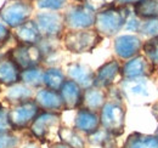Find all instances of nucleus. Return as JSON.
Listing matches in <instances>:
<instances>
[{"mask_svg": "<svg viewBox=\"0 0 158 148\" xmlns=\"http://www.w3.org/2000/svg\"><path fill=\"white\" fill-rule=\"evenodd\" d=\"M129 14V10L124 6L100 10L95 17V31L101 37H113L124 28Z\"/></svg>", "mask_w": 158, "mask_h": 148, "instance_id": "f257e3e1", "label": "nucleus"}, {"mask_svg": "<svg viewBox=\"0 0 158 148\" xmlns=\"http://www.w3.org/2000/svg\"><path fill=\"white\" fill-rule=\"evenodd\" d=\"M100 126L112 136L123 134L125 126V109L123 105L116 100H106L100 109Z\"/></svg>", "mask_w": 158, "mask_h": 148, "instance_id": "f03ea898", "label": "nucleus"}, {"mask_svg": "<svg viewBox=\"0 0 158 148\" xmlns=\"http://www.w3.org/2000/svg\"><path fill=\"white\" fill-rule=\"evenodd\" d=\"M34 7L28 0H6L0 7V19L10 28L15 29L31 19Z\"/></svg>", "mask_w": 158, "mask_h": 148, "instance_id": "7ed1b4c3", "label": "nucleus"}, {"mask_svg": "<svg viewBox=\"0 0 158 148\" xmlns=\"http://www.w3.org/2000/svg\"><path fill=\"white\" fill-rule=\"evenodd\" d=\"M102 40V37L95 29L69 31L63 37L64 47L73 54L91 52Z\"/></svg>", "mask_w": 158, "mask_h": 148, "instance_id": "20e7f679", "label": "nucleus"}, {"mask_svg": "<svg viewBox=\"0 0 158 148\" xmlns=\"http://www.w3.org/2000/svg\"><path fill=\"white\" fill-rule=\"evenodd\" d=\"M64 26L69 31L90 29L95 24L96 10L89 4H80L71 6L63 15Z\"/></svg>", "mask_w": 158, "mask_h": 148, "instance_id": "39448f33", "label": "nucleus"}, {"mask_svg": "<svg viewBox=\"0 0 158 148\" xmlns=\"http://www.w3.org/2000/svg\"><path fill=\"white\" fill-rule=\"evenodd\" d=\"M39 111L40 108L34 100H28L12 106V108L7 113L12 130H22L31 126L35 117L39 114Z\"/></svg>", "mask_w": 158, "mask_h": 148, "instance_id": "423d86ee", "label": "nucleus"}, {"mask_svg": "<svg viewBox=\"0 0 158 148\" xmlns=\"http://www.w3.org/2000/svg\"><path fill=\"white\" fill-rule=\"evenodd\" d=\"M34 23L41 38H57L64 31V17L56 11L39 12L34 17Z\"/></svg>", "mask_w": 158, "mask_h": 148, "instance_id": "0eeeda50", "label": "nucleus"}, {"mask_svg": "<svg viewBox=\"0 0 158 148\" xmlns=\"http://www.w3.org/2000/svg\"><path fill=\"white\" fill-rule=\"evenodd\" d=\"M7 57L11 58V61L22 71L38 67L43 60L41 51L38 45H23L19 44L16 47L10 50Z\"/></svg>", "mask_w": 158, "mask_h": 148, "instance_id": "6e6552de", "label": "nucleus"}, {"mask_svg": "<svg viewBox=\"0 0 158 148\" xmlns=\"http://www.w3.org/2000/svg\"><path fill=\"white\" fill-rule=\"evenodd\" d=\"M29 129L35 138L44 140L54 131V129H60V114L54 112H43L35 117Z\"/></svg>", "mask_w": 158, "mask_h": 148, "instance_id": "1a4fd4ad", "label": "nucleus"}, {"mask_svg": "<svg viewBox=\"0 0 158 148\" xmlns=\"http://www.w3.org/2000/svg\"><path fill=\"white\" fill-rule=\"evenodd\" d=\"M153 72L152 64L147 61L145 56H135L128 60L123 67H120V75L124 79H138L147 78Z\"/></svg>", "mask_w": 158, "mask_h": 148, "instance_id": "9d476101", "label": "nucleus"}, {"mask_svg": "<svg viewBox=\"0 0 158 148\" xmlns=\"http://www.w3.org/2000/svg\"><path fill=\"white\" fill-rule=\"evenodd\" d=\"M120 90L129 101L135 103H142L150 97V90L146 78L124 79L120 84Z\"/></svg>", "mask_w": 158, "mask_h": 148, "instance_id": "9b49d317", "label": "nucleus"}, {"mask_svg": "<svg viewBox=\"0 0 158 148\" xmlns=\"http://www.w3.org/2000/svg\"><path fill=\"white\" fill-rule=\"evenodd\" d=\"M142 47L140 38L133 34L119 35L114 40V51L116 55L122 60H130L138 56Z\"/></svg>", "mask_w": 158, "mask_h": 148, "instance_id": "f8f14e48", "label": "nucleus"}, {"mask_svg": "<svg viewBox=\"0 0 158 148\" xmlns=\"http://www.w3.org/2000/svg\"><path fill=\"white\" fill-rule=\"evenodd\" d=\"M120 75V64L118 61L111 60L106 63H103L98 72L95 73V80H94V86L100 89H106L112 86L117 78Z\"/></svg>", "mask_w": 158, "mask_h": 148, "instance_id": "ddd939ff", "label": "nucleus"}, {"mask_svg": "<svg viewBox=\"0 0 158 148\" xmlns=\"http://www.w3.org/2000/svg\"><path fill=\"white\" fill-rule=\"evenodd\" d=\"M67 75L69 80H73L81 89H89L94 86L95 73L90 67L81 63H69L67 66Z\"/></svg>", "mask_w": 158, "mask_h": 148, "instance_id": "4468645a", "label": "nucleus"}, {"mask_svg": "<svg viewBox=\"0 0 158 148\" xmlns=\"http://www.w3.org/2000/svg\"><path fill=\"white\" fill-rule=\"evenodd\" d=\"M35 103L38 105L40 109H44V112H54L57 113L64 109L62 98L60 96L59 91L49 90V89H40L35 93L34 97Z\"/></svg>", "mask_w": 158, "mask_h": 148, "instance_id": "2eb2a0df", "label": "nucleus"}, {"mask_svg": "<svg viewBox=\"0 0 158 148\" xmlns=\"http://www.w3.org/2000/svg\"><path fill=\"white\" fill-rule=\"evenodd\" d=\"M64 109H76L81 106L83 90L73 80H66L59 90Z\"/></svg>", "mask_w": 158, "mask_h": 148, "instance_id": "dca6fc26", "label": "nucleus"}, {"mask_svg": "<svg viewBox=\"0 0 158 148\" xmlns=\"http://www.w3.org/2000/svg\"><path fill=\"white\" fill-rule=\"evenodd\" d=\"M74 129L84 134H93L100 129V117L98 113L88 109H79L74 118Z\"/></svg>", "mask_w": 158, "mask_h": 148, "instance_id": "f3484780", "label": "nucleus"}, {"mask_svg": "<svg viewBox=\"0 0 158 148\" xmlns=\"http://www.w3.org/2000/svg\"><path fill=\"white\" fill-rule=\"evenodd\" d=\"M14 34L19 44L23 45H38L41 40L39 31L33 19H28L14 29Z\"/></svg>", "mask_w": 158, "mask_h": 148, "instance_id": "a211bd4d", "label": "nucleus"}, {"mask_svg": "<svg viewBox=\"0 0 158 148\" xmlns=\"http://www.w3.org/2000/svg\"><path fill=\"white\" fill-rule=\"evenodd\" d=\"M106 100H107V95L102 89L91 86L84 90L81 97V106L84 109L98 113L105 105Z\"/></svg>", "mask_w": 158, "mask_h": 148, "instance_id": "6ab92c4d", "label": "nucleus"}, {"mask_svg": "<svg viewBox=\"0 0 158 148\" xmlns=\"http://www.w3.org/2000/svg\"><path fill=\"white\" fill-rule=\"evenodd\" d=\"M21 81V69L7 56L0 58V84L11 86Z\"/></svg>", "mask_w": 158, "mask_h": 148, "instance_id": "aec40b11", "label": "nucleus"}, {"mask_svg": "<svg viewBox=\"0 0 158 148\" xmlns=\"http://www.w3.org/2000/svg\"><path fill=\"white\" fill-rule=\"evenodd\" d=\"M33 90L32 88L27 86L23 83H17L15 85L7 86V90L4 93V98L6 102L11 103L12 106L22 103L28 100H33Z\"/></svg>", "mask_w": 158, "mask_h": 148, "instance_id": "412c9836", "label": "nucleus"}, {"mask_svg": "<svg viewBox=\"0 0 158 148\" xmlns=\"http://www.w3.org/2000/svg\"><path fill=\"white\" fill-rule=\"evenodd\" d=\"M123 148H158L157 136L134 132L128 136Z\"/></svg>", "mask_w": 158, "mask_h": 148, "instance_id": "4be33fe9", "label": "nucleus"}, {"mask_svg": "<svg viewBox=\"0 0 158 148\" xmlns=\"http://www.w3.org/2000/svg\"><path fill=\"white\" fill-rule=\"evenodd\" d=\"M43 81H44V85L46 86V89L59 91L61 86L63 85V83L66 81V76L60 68L51 67V68H48L46 71H44Z\"/></svg>", "mask_w": 158, "mask_h": 148, "instance_id": "5701e85b", "label": "nucleus"}, {"mask_svg": "<svg viewBox=\"0 0 158 148\" xmlns=\"http://www.w3.org/2000/svg\"><path fill=\"white\" fill-rule=\"evenodd\" d=\"M134 14L139 18L158 17V0H141L134 5Z\"/></svg>", "mask_w": 158, "mask_h": 148, "instance_id": "b1692460", "label": "nucleus"}, {"mask_svg": "<svg viewBox=\"0 0 158 148\" xmlns=\"http://www.w3.org/2000/svg\"><path fill=\"white\" fill-rule=\"evenodd\" d=\"M44 71L38 67L28 68L21 72V83L26 84L29 88H40L44 85Z\"/></svg>", "mask_w": 158, "mask_h": 148, "instance_id": "393cba45", "label": "nucleus"}, {"mask_svg": "<svg viewBox=\"0 0 158 148\" xmlns=\"http://www.w3.org/2000/svg\"><path fill=\"white\" fill-rule=\"evenodd\" d=\"M57 135L61 142L71 148H85V142L76 130L69 128H60Z\"/></svg>", "mask_w": 158, "mask_h": 148, "instance_id": "a878e982", "label": "nucleus"}, {"mask_svg": "<svg viewBox=\"0 0 158 148\" xmlns=\"http://www.w3.org/2000/svg\"><path fill=\"white\" fill-rule=\"evenodd\" d=\"M142 47L147 61L152 64L153 68L158 69V37L152 38L148 41H146L145 45H142Z\"/></svg>", "mask_w": 158, "mask_h": 148, "instance_id": "bb28decb", "label": "nucleus"}, {"mask_svg": "<svg viewBox=\"0 0 158 148\" xmlns=\"http://www.w3.org/2000/svg\"><path fill=\"white\" fill-rule=\"evenodd\" d=\"M112 135L108 134L106 130L98 129L94 131L93 134L89 135V142L95 145V146H100V147H110V145L112 143Z\"/></svg>", "mask_w": 158, "mask_h": 148, "instance_id": "cd10ccee", "label": "nucleus"}, {"mask_svg": "<svg viewBox=\"0 0 158 148\" xmlns=\"http://www.w3.org/2000/svg\"><path fill=\"white\" fill-rule=\"evenodd\" d=\"M139 32L148 38H156L158 37V17L156 18H147L141 22Z\"/></svg>", "mask_w": 158, "mask_h": 148, "instance_id": "c85d7f7f", "label": "nucleus"}, {"mask_svg": "<svg viewBox=\"0 0 158 148\" xmlns=\"http://www.w3.org/2000/svg\"><path fill=\"white\" fill-rule=\"evenodd\" d=\"M35 4L44 11H59L67 5V0H35Z\"/></svg>", "mask_w": 158, "mask_h": 148, "instance_id": "c756f323", "label": "nucleus"}, {"mask_svg": "<svg viewBox=\"0 0 158 148\" xmlns=\"http://www.w3.org/2000/svg\"><path fill=\"white\" fill-rule=\"evenodd\" d=\"M0 148H20V138L12 131L0 134Z\"/></svg>", "mask_w": 158, "mask_h": 148, "instance_id": "7c9ffc66", "label": "nucleus"}, {"mask_svg": "<svg viewBox=\"0 0 158 148\" xmlns=\"http://www.w3.org/2000/svg\"><path fill=\"white\" fill-rule=\"evenodd\" d=\"M7 113H9V111H6L4 107L0 106V134L14 131L12 128H11V125H10Z\"/></svg>", "mask_w": 158, "mask_h": 148, "instance_id": "2f4dec72", "label": "nucleus"}, {"mask_svg": "<svg viewBox=\"0 0 158 148\" xmlns=\"http://www.w3.org/2000/svg\"><path fill=\"white\" fill-rule=\"evenodd\" d=\"M140 26H141V21H140L138 16L135 14H133V15L129 14V16L127 18V22L124 24V28L128 29V31H131V32H139Z\"/></svg>", "mask_w": 158, "mask_h": 148, "instance_id": "473e14b6", "label": "nucleus"}, {"mask_svg": "<svg viewBox=\"0 0 158 148\" xmlns=\"http://www.w3.org/2000/svg\"><path fill=\"white\" fill-rule=\"evenodd\" d=\"M10 34H11L10 28L0 19V46H1L2 44H5V43L9 40Z\"/></svg>", "mask_w": 158, "mask_h": 148, "instance_id": "72a5a7b5", "label": "nucleus"}, {"mask_svg": "<svg viewBox=\"0 0 158 148\" xmlns=\"http://www.w3.org/2000/svg\"><path fill=\"white\" fill-rule=\"evenodd\" d=\"M117 5H119V6H125V5H135V4H138V2H140L141 0H113Z\"/></svg>", "mask_w": 158, "mask_h": 148, "instance_id": "f704fd0d", "label": "nucleus"}, {"mask_svg": "<svg viewBox=\"0 0 158 148\" xmlns=\"http://www.w3.org/2000/svg\"><path fill=\"white\" fill-rule=\"evenodd\" d=\"M51 148H71V147H68V146H66L64 143L60 142V143H55V145H52V147Z\"/></svg>", "mask_w": 158, "mask_h": 148, "instance_id": "c9c22d12", "label": "nucleus"}, {"mask_svg": "<svg viewBox=\"0 0 158 148\" xmlns=\"http://www.w3.org/2000/svg\"><path fill=\"white\" fill-rule=\"evenodd\" d=\"M23 148H39L37 145H34V143H28V145H26Z\"/></svg>", "mask_w": 158, "mask_h": 148, "instance_id": "e433bc0d", "label": "nucleus"}, {"mask_svg": "<svg viewBox=\"0 0 158 148\" xmlns=\"http://www.w3.org/2000/svg\"><path fill=\"white\" fill-rule=\"evenodd\" d=\"M157 138H158V130H157Z\"/></svg>", "mask_w": 158, "mask_h": 148, "instance_id": "4c0bfd02", "label": "nucleus"}]
</instances>
